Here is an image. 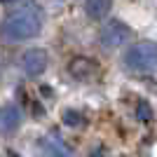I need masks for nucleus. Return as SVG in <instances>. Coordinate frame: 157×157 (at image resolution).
<instances>
[{
    "instance_id": "1",
    "label": "nucleus",
    "mask_w": 157,
    "mask_h": 157,
    "mask_svg": "<svg viewBox=\"0 0 157 157\" xmlns=\"http://www.w3.org/2000/svg\"><path fill=\"white\" fill-rule=\"evenodd\" d=\"M42 28V12L40 7L24 2L14 5L0 21V38L10 42H21V40L35 38Z\"/></svg>"
},
{
    "instance_id": "2",
    "label": "nucleus",
    "mask_w": 157,
    "mask_h": 157,
    "mask_svg": "<svg viewBox=\"0 0 157 157\" xmlns=\"http://www.w3.org/2000/svg\"><path fill=\"white\" fill-rule=\"evenodd\" d=\"M124 63L134 73H155L157 71V42H150V40L136 42L124 54Z\"/></svg>"
},
{
    "instance_id": "3",
    "label": "nucleus",
    "mask_w": 157,
    "mask_h": 157,
    "mask_svg": "<svg viewBox=\"0 0 157 157\" xmlns=\"http://www.w3.org/2000/svg\"><path fill=\"white\" fill-rule=\"evenodd\" d=\"M129 35H131L129 26H127L124 21H120V19H110L103 28H101V42H103V45H108V47L122 45Z\"/></svg>"
},
{
    "instance_id": "4",
    "label": "nucleus",
    "mask_w": 157,
    "mask_h": 157,
    "mask_svg": "<svg viewBox=\"0 0 157 157\" xmlns=\"http://www.w3.org/2000/svg\"><path fill=\"white\" fill-rule=\"evenodd\" d=\"M19 66L26 75H40L47 68V54L42 49H28V52L21 54Z\"/></svg>"
},
{
    "instance_id": "5",
    "label": "nucleus",
    "mask_w": 157,
    "mask_h": 157,
    "mask_svg": "<svg viewBox=\"0 0 157 157\" xmlns=\"http://www.w3.org/2000/svg\"><path fill=\"white\" fill-rule=\"evenodd\" d=\"M42 152H45V157H71L68 145L61 143L59 138H47V141H42Z\"/></svg>"
},
{
    "instance_id": "6",
    "label": "nucleus",
    "mask_w": 157,
    "mask_h": 157,
    "mask_svg": "<svg viewBox=\"0 0 157 157\" xmlns=\"http://www.w3.org/2000/svg\"><path fill=\"white\" fill-rule=\"evenodd\" d=\"M19 120H21V115H19V110H17L14 105H10V108H5V110H0V127H2L5 131L17 129V127H19Z\"/></svg>"
},
{
    "instance_id": "7",
    "label": "nucleus",
    "mask_w": 157,
    "mask_h": 157,
    "mask_svg": "<svg viewBox=\"0 0 157 157\" xmlns=\"http://www.w3.org/2000/svg\"><path fill=\"white\" fill-rule=\"evenodd\" d=\"M113 10L110 2H101V0H89L85 5V12L92 17V19H105V14Z\"/></svg>"
}]
</instances>
